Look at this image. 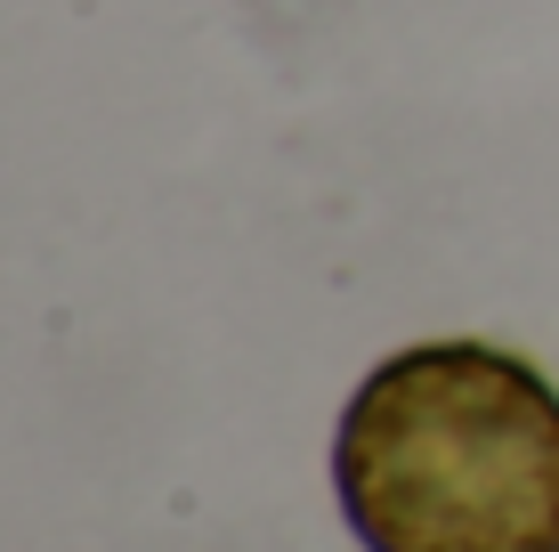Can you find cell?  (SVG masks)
Masks as SVG:
<instances>
[{
    "mask_svg": "<svg viewBox=\"0 0 559 552\" xmlns=\"http://www.w3.org/2000/svg\"><path fill=\"white\" fill-rule=\"evenodd\" d=\"M365 552H559V390L487 341L373 366L333 447Z\"/></svg>",
    "mask_w": 559,
    "mask_h": 552,
    "instance_id": "6da1fadb",
    "label": "cell"
}]
</instances>
